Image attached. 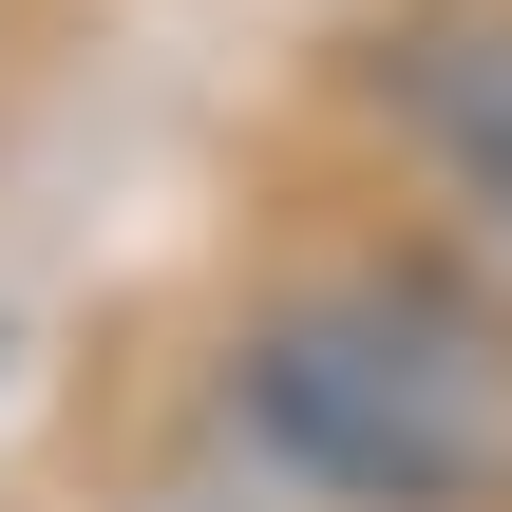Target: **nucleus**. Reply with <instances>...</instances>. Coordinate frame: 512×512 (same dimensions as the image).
I'll list each match as a JSON object with an SVG mask.
<instances>
[{
    "label": "nucleus",
    "mask_w": 512,
    "mask_h": 512,
    "mask_svg": "<svg viewBox=\"0 0 512 512\" xmlns=\"http://www.w3.org/2000/svg\"><path fill=\"white\" fill-rule=\"evenodd\" d=\"M228 418L361 512H494L512 494V323L437 266H342L285 285L228 361Z\"/></svg>",
    "instance_id": "obj_1"
},
{
    "label": "nucleus",
    "mask_w": 512,
    "mask_h": 512,
    "mask_svg": "<svg viewBox=\"0 0 512 512\" xmlns=\"http://www.w3.org/2000/svg\"><path fill=\"white\" fill-rule=\"evenodd\" d=\"M418 133H437L456 171H494V190H512V19L418 38Z\"/></svg>",
    "instance_id": "obj_2"
}]
</instances>
